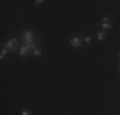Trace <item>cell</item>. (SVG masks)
<instances>
[{"mask_svg": "<svg viewBox=\"0 0 120 115\" xmlns=\"http://www.w3.org/2000/svg\"><path fill=\"white\" fill-rule=\"evenodd\" d=\"M21 38L23 40V45H30L32 42H35L37 38L33 37V32L31 30H26L23 31V33L21 34Z\"/></svg>", "mask_w": 120, "mask_h": 115, "instance_id": "1", "label": "cell"}, {"mask_svg": "<svg viewBox=\"0 0 120 115\" xmlns=\"http://www.w3.org/2000/svg\"><path fill=\"white\" fill-rule=\"evenodd\" d=\"M17 47H18V38H15V37L12 38V40H9V41L5 44V49L9 50V51H12V53H15Z\"/></svg>", "mask_w": 120, "mask_h": 115, "instance_id": "2", "label": "cell"}, {"mask_svg": "<svg viewBox=\"0 0 120 115\" xmlns=\"http://www.w3.org/2000/svg\"><path fill=\"white\" fill-rule=\"evenodd\" d=\"M28 54H30V50L27 49V46H26V45L22 44L21 47H19V55H21L22 58H27Z\"/></svg>", "mask_w": 120, "mask_h": 115, "instance_id": "3", "label": "cell"}, {"mask_svg": "<svg viewBox=\"0 0 120 115\" xmlns=\"http://www.w3.org/2000/svg\"><path fill=\"white\" fill-rule=\"evenodd\" d=\"M69 44H70V46H73V47H79V46L82 45V40L79 38V37H73L69 41Z\"/></svg>", "mask_w": 120, "mask_h": 115, "instance_id": "4", "label": "cell"}, {"mask_svg": "<svg viewBox=\"0 0 120 115\" xmlns=\"http://www.w3.org/2000/svg\"><path fill=\"white\" fill-rule=\"evenodd\" d=\"M105 31H98V32H97V40H98V41H102V40L105 38Z\"/></svg>", "mask_w": 120, "mask_h": 115, "instance_id": "5", "label": "cell"}, {"mask_svg": "<svg viewBox=\"0 0 120 115\" xmlns=\"http://www.w3.org/2000/svg\"><path fill=\"white\" fill-rule=\"evenodd\" d=\"M102 28H104V30H110L111 27H112V24H111L110 22H107V23H102Z\"/></svg>", "mask_w": 120, "mask_h": 115, "instance_id": "6", "label": "cell"}, {"mask_svg": "<svg viewBox=\"0 0 120 115\" xmlns=\"http://www.w3.org/2000/svg\"><path fill=\"white\" fill-rule=\"evenodd\" d=\"M7 54H8V50H7L5 47H3V49H1V53H0V58H1V59H4Z\"/></svg>", "mask_w": 120, "mask_h": 115, "instance_id": "7", "label": "cell"}, {"mask_svg": "<svg viewBox=\"0 0 120 115\" xmlns=\"http://www.w3.org/2000/svg\"><path fill=\"white\" fill-rule=\"evenodd\" d=\"M33 55H35V56H41V50H40V47L36 49V50L33 51Z\"/></svg>", "mask_w": 120, "mask_h": 115, "instance_id": "8", "label": "cell"}, {"mask_svg": "<svg viewBox=\"0 0 120 115\" xmlns=\"http://www.w3.org/2000/svg\"><path fill=\"white\" fill-rule=\"evenodd\" d=\"M22 115H32V113L30 110H23L22 111Z\"/></svg>", "mask_w": 120, "mask_h": 115, "instance_id": "9", "label": "cell"}, {"mask_svg": "<svg viewBox=\"0 0 120 115\" xmlns=\"http://www.w3.org/2000/svg\"><path fill=\"white\" fill-rule=\"evenodd\" d=\"M102 22H104V23L110 22V18H109V17H104V18H102Z\"/></svg>", "mask_w": 120, "mask_h": 115, "instance_id": "10", "label": "cell"}, {"mask_svg": "<svg viewBox=\"0 0 120 115\" xmlns=\"http://www.w3.org/2000/svg\"><path fill=\"white\" fill-rule=\"evenodd\" d=\"M91 41H92L91 37H84V42H91Z\"/></svg>", "mask_w": 120, "mask_h": 115, "instance_id": "11", "label": "cell"}, {"mask_svg": "<svg viewBox=\"0 0 120 115\" xmlns=\"http://www.w3.org/2000/svg\"><path fill=\"white\" fill-rule=\"evenodd\" d=\"M42 3H44L42 0H36V1H35V5H40V4H42Z\"/></svg>", "mask_w": 120, "mask_h": 115, "instance_id": "12", "label": "cell"}, {"mask_svg": "<svg viewBox=\"0 0 120 115\" xmlns=\"http://www.w3.org/2000/svg\"><path fill=\"white\" fill-rule=\"evenodd\" d=\"M119 58H120V53H119Z\"/></svg>", "mask_w": 120, "mask_h": 115, "instance_id": "13", "label": "cell"}, {"mask_svg": "<svg viewBox=\"0 0 120 115\" xmlns=\"http://www.w3.org/2000/svg\"><path fill=\"white\" fill-rule=\"evenodd\" d=\"M119 70H120V67H119Z\"/></svg>", "mask_w": 120, "mask_h": 115, "instance_id": "14", "label": "cell"}]
</instances>
